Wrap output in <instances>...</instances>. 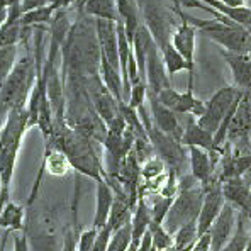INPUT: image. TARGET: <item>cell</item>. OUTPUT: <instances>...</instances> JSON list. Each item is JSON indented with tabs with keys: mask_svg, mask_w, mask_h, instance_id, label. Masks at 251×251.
Here are the masks:
<instances>
[{
	"mask_svg": "<svg viewBox=\"0 0 251 251\" xmlns=\"http://www.w3.org/2000/svg\"><path fill=\"white\" fill-rule=\"evenodd\" d=\"M27 107L12 109L0 127V210L10 199V183L19 156L22 138L29 131Z\"/></svg>",
	"mask_w": 251,
	"mask_h": 251,
	"instance_id": "obj_1",
	"label": "cell"
},
{
	"mask_svg": "<svg viewBox=\"0 0 251 251\" xmlns=\"http://www.w3.org/2000/svg\"><path fill=\"white\" fill-rule=\"evenodd\" d=\"M36 80H38V68H36L34 51L27 50V53L17 60L12 73L0 88V121L2 123L12 109L27 107Z\"/></svg>",
	"mask_w": 251,
	"mask_h": 251,
	"instance_id": "obj_2",
	"label": "cell"
},
{
	"mask_svg": "<svg viewBox=\"0 0 251 251\" xmlns=\"http://www.w3.org/2000/svg\"><path fill=\"white\" fill-rule=\"evenodd\" d=\"M204 188L192 173L178 176V194L165 217L163 227L170 234H175L187 223L199 219L204 204Z\"/></svg>",
	"mask_w": 251,
	"mask_h": 251,
	"instance_id": "obj_3",
	"label": "cell"
},
{
	"mask_svg": "<svg viewBox=\"0 0 251 251\" xmlns=\"http://www.w3.org/2000/svg\"><path fill=\"white\" fill-rule=\"evenodd\" d=\"M138 114L143 121V126H145L148 138H150V143L154 150V154L167 165L168 170L175 172L176 175H185L187 168H190V158H188L185 146L180 141L173 139L172 136L161 132L156 126L153 124V119L148 114L146 107H139Z\"/></svg>",
	"mask_w": 251,
	"mask_h": 251,
	"instance_id": "obj_4",
	"label": "cell"
},
{
	"mask_svg": "<svg viewBox=\"0 0 251 251\" xmlns=\"http://www.w3.org/2000/svg\"><path fill=\"white\" fill-rule=\"evenodd\" d=\"M27 224L24 232L27 234L31 251H61L63 234L58 216L50 209L32 210L27 207Z\"/></svg>",
	"mask_w": 251,
	"mask_h": 251,
	"instance_id": "obj_5",
	"label": "cell"
},
{
	"mask_svg": "<svg viewBox=\"0 0 251 251\" xmlns=\"http://www.w3.org/2000/svg\"><path fill=\"white\" fill-rule=\"evenodd\" d=\"M185 19L194 25L195 29L205 32L214 43L221 44L226 51L238 54H248L250 31L238 24H223L216 19H199L183 12Z\"/></svg>",
	"mask_w": 251,
	"mask_h": 251,
	"instance_id": "obj_6",
	"label": "cell"
},
{
	"mask_svg": "<svg viewBox=\"0 0 251 251\" xmlns=\"http://www.w3.org/2000/svg\"><path fill=\"white\" fill-rule=\"evenodd\" d=\"M243 92L236 87H224L221 90H217L216 94L207 100L205 104V112L197 119V124L202 129H205L212 136H216L217 129H219L221 123L224 121V117L227 116V112L231 110V107L241 99Z\"/></svg>",
	"mask_w": 251,
	"mask_h": 251,
	"instance_id": "obj_7",
	"label": "cell"
},
{
	"mask_svg": "<svg viewBox=\"0 0 251 251\" xmlns=\"http://www.w3.org/2000/svg\"><path fill=\"white\" fill-rule=\"evenodd\" d=\"M143 16H145V24L150 29L158 50L163 53L172 44V25L173 22L170 19L167 7L161 0H141Z\"/></svg>",
	"mask_w": 251,
	"mask_h": 251,
	"instance_id": "obj_8",
	"label": "cell"
},
{
	"mask_svg": "<svg viewBox=\"0 0 251 251\" xmlns=\"http://www.w3.org/2000/svg\"><path fill=\"white\" fill-rule=\"evenodd\" d=\"M87 92L95 112L104 121L105 126L112 124L121 116L119 100L109 92V88L102 82L100 75L87 76Z\"/></svg>",
	"mask_w": 251,
	"mask_h": 251,
	"instance_id": "obj_9",
	"label": "cell"
},
{
	"mask_svg": "<svg viewBox=\"0 0 251 251\" xmlns=\"http://www.w3.org/2000/svg\"><path fill=\"white\" fill-rule=\"evenodd\" d=\"M173 12L180 17V25L175 29L172 36V44L175 46V50L178 51L183 56V60L188 65V87L194 88V73H195V63H194V53H195V36H197V29L190 24L185 16H183V10L180 9V3L176 2V5L173 7Z\"/></svg>",
	"mask_w": 251,
	"mask_h": 251,
	"instance_id": "obj_10",
	"label": "cell"
},
{
	"mask_svg": "<svg viewBox=\"0 0 251 251\" xmlns=\"http://www.w3.org/2000/svg\"><path fill=\"white\" fill-rule=\"evenodd\" d=\"M204 188V204H202V210L199 214L197 219V227H199V236L207 234L212 227L214 221L217 219V216L221 214L226 199L223 194V182H221L219 175H216L212 180L207 183Z\"/></svg>",
	"mask_w": 251,
	"mask_h": 251,
	"instance_id": "obj_11",
	"label": "cell"
},
{
	"mask_svg": "<svg viewBox=\"0 0 251 251\" xmlns=\"http://www.w3.org/2000/svg\"><path fill=\"white\" fill-rule=\"evenodd\" d=\"M251 134V92H243L241 100L236 107L234 117L227 131V143L234 146V153L241 154L243 148L248 145Z\"/></svg>",
	"mask_w": 251,
	"mask_h": 251,
	"instance_id": "obj_12",
	"label": "cell"
},
{
	"mask_svg": "<svg viewBox=\"0 0 251 251\" xmlns=\"http://www.w3.org/2000/svg\"><path fill=\"white\" fill-rule=\"evenodd\" d=\"M148 102H150V110H151V119L153 124L160 129L161 132L172 136L173 139L182 143L183 138V126L178 121V114H175L172 109L165 107L158 100V97L154 94H151L148 90Z\"/></svg>",
	"mask_w": 251,
	"mask_h": 251,
	"instance_id": "obj_13",
	"label": "cell"
},
{
	"mask_svg": "<svg viewBox=\"0 0 251 251\" xmlns=\"http://www.w3.org/2000/svg\"><path fill=\"white\" fill-rule=\"evenodd\" d=\"M146 87L151 94L160 95L163 90H167L172 85H170V76L167 72V66H165L163 56H161V51L158 50L156 43L151 46L150 53H148L146 60Z\"/></svg>",
	"mask_w": 251,
	"mask_h": 251,
	"instance_id": "obj_14",
	"label": "cell"
},
{
	"mask_svg": "<svg viewBox=\"0 0 251 251\" xmlns=\"http://www.w3.org/2000/svg\"><path fill=\"white\" fill-rule=\"evenodd\" d=\"M236 221H238V212L231 204L226 202L209 231L212 251H221L227 245V241L232 238V234L236 231Z\"/></svg>",
	"mask_w": 251,
	"mask_h": 251,
	"instance_id": "obj_15",
	"label": "cell"
},
{
	"mask_svg": "<svg viewBox=\"0 0 251 251\" xmlns=\"http://www.w3.org/2000/svg\"><path fill=\"white\" fill-rule=\"evenodd\" d=\"M95 31H97V39H99V46H100L102 58H105L114 68L121 72L117 22L95 19Z\"/></svg>",
	"mask_w": 251,
	"mask_h": 251,
	"instance_id": "obj_16",
	"label": "cell"
},
{
	"mask_svg": "<svg viewBox=\"0 0 251 251\" xmlns=\"http://www.w3.org/2000/svg\"><path fill=\"white\" fill-rule=\"evenodd\" d=\"M223 194L227 204H231L238 212H243L251 221V188L245 176H236L223 182Z\"/></svg>",
	"mask_w": 251,
	"mask_h": 251,
	"instance_id": "obj_17",
	"label": "cell"
},
{
	"mask_svg": "<svg viewBox=\"0 0 251 251\" xmlns=\"http://www.w3.org/2000/svg\"><path fill=\"white\" fill-rule=\"evenodd\" d=\"M221 54L232 73L234 87L241 92H251V58L248 54L229 53L226 50H221Z\"/></svg>",
	"mask_w": 251,
	"mask_h": 251,
	"instance_id": "obj_18",
	"label": "cell"
},
{
	"mask_svg": "<svg viewBox=\"0 0 251 251\" xmlns=\"http://www.w3.org/2000/svg\"><path fill=\"white\" fill-rule=\"evenodd\" d=\"M187 150L188 158H190V173L201 182L202 187H205L217 175L212 160H210V153L197 146H190Z\"/></svg>",
	"mask_w": 251,
	"mask_h": 251,
	"instance_id": "obj_19",
	"label": "cell"
},
{
	"mask_svg": "<svg viewBox=\"0 0 251 251\" xmlns=\"http://www.w3.org/2000/svg\"><path fill=\"white\" fill-rule=\"evenodd\" d=\"M95 197H97V201H95V214L92 226L100 231L109 223L110 209H112L114 201H116V194H114L112 187L105 180H102V182H97V194H95Z\"/></svg>",
	"mask_w": 251,
	"mask_h": 251,
	"instance_id": "obj_20",
	"label": "cell"
},
{
	"mask_svg": "<svg viewBox=\"0 0 251 251\" xmlns=\"http://www.w3.org/2000/svg\"><path fill=\"white\" fill-rule=\"evenodd\" d=\"M154 44V39L151 36L150 29L146 27L145 22H141V25L136 31L134 38H132V53H134V58L138 61L139 66V73H141V78H146V60H148V53H150L151 46Z\"/></svg>",
	"mask_w": 251,
	"mask_h": 251,
	"instance_id": "obj_21",
	"label": "cell"
},
{
	"mask_svg": "<svg viewBox=\"0 0 251 251\" xmlns=\"http://www.w3.org/2000/svg\"><path fill=\"white\" fill-rule=\"evenodd\" d=\"M182 145L185 148L197 146L210 153V151H214V136L205 131V129H202L201 126L197 124V119L192 117V119H188L187 124L183 126Z\"/></svg>",
	"mask_w": 251,
	"mask_h": 251,
	"instance_id": "obj_22",
	"label": "cell"
},
{
	"mask_svg": "<svg viewBox=\"0 0 251 251\" xmlns=\"http://www.w3.org/2000/svg\"><path fill=\"white\" fill-rule=\"evenodd\" d=\"M25 209L22 205L16 204L14 201H9L0 210V227L12 232H24L25 229Z\"/></svg>",
	"mask_w": 251,
	"mask_h": 251,
	"instance_id": "obj_23",
	"label": "cell"
},
{
	"mask_svg": "<svg viewBox=\"0 0 251 251\" xmlns=\"http://www.w3.org/2000/svg\"><path fill=\"white\" fill-rule=\"evenodd\" d=\"M116 3H117V12H119V19L124 24L129 43L132 44V38H134L138 27L141 25L138 2L136 0H116Z\"/></svg>",
	"mask_w": 251,
	"mask_h": 251,
	"instance_id": "obj_24",
	"label": "cell"
},
{
	"mask_svg": "<svg viewBox=\"0 0 251 251\" xmlns=\"http://www.w3.org/2000/svg\"><path fill=\"white\" fill-rule=\"evenodd\" d=\"M151 207L146 204L145 197H139L138 204H136L134 210H132V219H131V226H132V241H141L143 236L150 231L151 226Z\"/></svg>",
	"mask_w": 251,
	"mask_h": 251,
	"instance_id": "obj_25",
	"label": "cell"
},
{
	"mask_svg": "<svg viewBox=\"0 0 251 251\" xmlns=\"http://www.w3.org/2000/svg\"><path fill=\"white\" fill-rule=\"evenodd\" d=\"M83 12L88 17L102 21L119 22V12H117L116 0H85Z\"/></svg>",
	"mask_w": 251,
	"mask_h": 251,
	"instance_id": "obj_26",
	"label": "cell"
},
{
	"mask_svg": "<svg viewBox=\"0 0 251 251\" xmlns=\"http://www.w3.org/2000/svg\"><path fill=\"white\" fill-rule=\"evenodd\" d=\"M202 3L212 7L214 10H217L219 14L226 16L227 19H231L232 22H236L238 25L245 27L246 31L251 32V7H239V9H231V7H226L219 2V0H201Z\"/></svg>",
	"mask_w": 251,
	"mask_h": 251,
	"instance_id": "obj_27",
	"label": "cell"
},
{
	"mask_svg": "<svg viewBox=\"0 0 251 251\" xmlns=\"http://www.w3.org/2000/svg\"><path fill=\"white\" fill-rule=\"evenodd\" d=\"M131 219H132V207H131V204H129V199L116 195V201H114V205H112V209H110L107 226L112 229V232H116V231H119L121 227H124L126 224L131 223Z\"/></svg>",
	"mask_w": 251,
	"mask_h": 251,
	"instance_id": "obj_28",
	"label": "cell"
},
{
	"mask_svg": "<svg viewBox=\"0 0 251 251\" xmlns=\"http://www.w3.org/2000/svg\"><path fill=\"white\" fill-rule=\"evenodd\" d=\"M99 75H100L102 82H104L105 87L109 88L110 94H112L119 102H124V97H123V90H124V88H123V76H121L119 70L114 68V66L110 65L105 58H100V72H99Z\"/></svg>",
	"mask_w": 251,
	"mask_h": 251,
	"instance_id": "obj_29",
	"label": "cell"
},
{
	"mask_svg": "<svg viewBox=\"0 0 251 251\" xmlns=\"http://www.w3.org/2000/svg\"><path fill=\"white\" fill-rule=\"evenodd\" d=\"M199 238H201V236H199L197 221L187 223L185 226H182L175 234H173V239H175L173 248L176 251H192V248L195 246V243H197Z\"/></svg>",
	"mask_w": 251,
	"mask_h": 251,
	"instance_id": "obj_30",
	"label": "cell"
},
{
	"mask_svg": "<svg viewBox=\"0 0 251 251\" xmlns=\"http://www.w3.org/2000/svg\"><path fill=\"white\" fill-rule=\"evenodd\" d=\"M246 221H250L243 212H238V221H236V231L232 234V238L227 241V245L224 246L221 251H245L246 245H248L251 234L246 231Z\"/></svg>",
	"mask_w": 251,
	"mask_h": 251,
	"instance_id": "obj_31",
	"label": "cell"
},
{
	"mask_svg": "<svg viewBox=\"0 0 251 251\" xmlns=\"http://www.w3.org/2000/svg\"><path fill=\"white\" fill-rule=\"evenodd\" d=\"M56 12V9L51 5H46V7H39V9H34V10H29V12H24L21 17V25L22 27H38V25H44L48 22L53 21V16Z\"/></svg>",
	"mask_w": 251,
	"mask_h": 251,
	"instance_id": "obj_32",
	"label": "cell"
},
{
	"mask_svg": "<svg viewBox=\"0 0 251 251\" xmlns=\"http://www.w3.org/2000/svg\"><path fill=\"white\" fill-rule=\"evenodd\" d=\"M16 63H17V44L5 46L0 50V88L7 82V78L12 73Z\"/></svg>",
	"mask_w": 251,
	"mask_h": 251,
	"instance_id": "obj_33",
	"label": "cell"
},
{
	"mask_svg": "<svg viewBox=\"0 0 251 251\" xmlns=\"http://www.w3.org/2000/svg\"><path fill=\"white\" fill-rule=\"evenodd\" d=\"M161 56H163L165 66H167L168 76L175 75V73H178V72H183V70H187V72H188L187 61L183 60L182 54L175 50V46H173V44H170L167 50L161 53Z\"/></svg>",
	"mask_w": 251,
	"mask_h": 251,
	"instance_id": "obj_34",
	"label": "cell"
},
{
	"mask_svg": "<svg viewBox=\"0 0 251 251\" xmlns=\"http://www.w3.org/2000/svg\"><path fill=\"white\" fill-rule=\"evenodd\" d=\"M150 232H151V238H153V246L158 251H167L170 248H173V245H175L173 234H170L161 224H154L151 221Z\"/></svg>",
	"mask_w": 251,
	"mask_h": 251,
	"instance_id": "obj_35",
	"label": "cell"
},
{
	"mask_svg": "<svg viewBox=\"0 0 251 251\" xmlns=\"http://www.w3.org/2000/svg\"><path fill=\"white\" fill-rule=\"evenodd\" d=\"M132 241V226L131 223L126 224L124 227H121L119 231L112 232V238L109 241L107 251H127Z\"/></svg>",
	"mask_w": 251,
	"mask_h": 251,
	"instance_id": "obj_36",
	"label": "cell"
},
{
	"mask_svg": "<svg viewBox=\"0 0 251 251\" xmlns=\"http://www.w3.org/2000/svg\"><path fill=\"white\" fill-rule=\"evenodd\" d=\"M175 197H165V195H160L153 201V205H151V217H153L154 224H161L163 226L165 217H167L170 207H172Z\"/></svg>",
	"mask_w": 251,
	"mask_h": 251,
	"instance_id": "obj_37",
	"label": "cell"
},
{
	"mask_svg": "<svg viewBox=\"0 0 251 251\" xmlns=\"http://www.w3.org/2000/svg\"><path fill=\"white\" fill-rule=\"evenodd\" d=\"M165 170H168L167 165L158 156H154L141 167V176L146 182H154V180L161 178V176L165 175Z\"/></svg>",
	"mask_w": 251,
	"mask_h": 251,
	"instance_id": "obj_38",
	"label": "cell"
},
{
	"mask_svg": "<svg viewBox=\"0 0 251 251\" xmlns=\"http://www.w3.org/2000/svg\"><path fill=\"white\" fill-rule=\"evenodd\" d=\"M146 100H148V87H146V83L143 82V83L134 85V87L131 88V95H129V100L126 102V104L138 110L139 107L145 105Z\"/></svg>",
	"mask_w": 251,
	"mask_h": 251,
	"instance_id": "obj_39",
	"label": "cell"
},
{
	"mask_svg": "<svg viewBox=\"0 0 251 251\" xmlns=\"http://www.w3.org/2000/svg\"><path fill=\"white\" fill-rule=\"evenodd\" d=\"M99 236V229L92 226L90 229H85L80 232L78 236V246H76V251H92L95 246V241H97Z\"/></svg>",
	"mask_w": 251,
	"mask_h": 251,
	"instance_id": "obj_40",
	"label": "cell"
},
{
	"mask_svg": "<svg viewBox=\"0 0 251 251\" xmlns=\"http://www.w3.org/2000/svg\"><path fill=\"white\" fill-rule=\"evenodd\" d=\"M78 231H76V223L73 226L66 227L65 234H63V246L61 251H76L78 246Z\"/></svg>",
	"mask_w": 251,
	"mask_h": 251,
	"instance_id": "obj_41",
	"label": "cell"
},
{
	"mask_svg": "<svg viewBox=\"0 0 251 251\" xmlns=\"http://www.w3.org/2000/svg\"><path fill=\"white\" fill-rule=\"evenodd\" d=\"M158 100L161 102L165 107H168V109H172L173 112L176 110V107H178V102H180V92H176L175 88H167V90H163L160 95H156Z\"/></svg>",
	"mask_w": 251,
	"mask_h": 251,
	"instance_id": "obj_42",
	"label": "cell"
},
{
	"mask_svg": "<svg viewBox=\"0 0 251 251\" xmlns=\"http://www.w3.org/2000/svg\"><path fill=\"white\" fill-rule=\"evenodd\" d=\"M14 251H31L25 232H14Z\"/></svg>",
	"mask_w": 251,
	"mask_h": 251,
	"instance_id": "obj_43",
	"label": "cell"
},
{
	"mask_svg": "<svg viewBox=\"0 0 251 251\" xmlns=\"http://www.w3.org/2000/svg\"><path fill=\"white\" fill-rule=\"evenodd\" d=\"M53 2H54V0H22L21 9H22V14H24V12H29V10L39 9V7L51 5Z\"/></svg>",
	"mask_w": 251,
	"mask_h": 251,
	"instance_id": "obj_44",
	"label": "cell"
},
{
	"mask_svg": "<svg viewBox=\"0 0 251 251\" xmlns=\"http://www.w3.org/2000/svg\"><path fill=\"white\" fill-rule=\"evenodd\" d=\"M192 251H212V246H210V234L201 236V238L197 239V243H195V246L192 248Z\"/></svg>",
	"mask_w": 251,
	"mask_h": 251,
	"instance_id": "obj_45",
	"label": "cell"
},
{
	"mask_svg": "<svg viewBox=\"0 0 251 251\" xmlns=\"http://www.w3.org/2000/svg\"><path fill=\"white\" fill-rule=\"evenodd\" d=\"M223 5L231 7V9H239V7L248 5V0H219Z\"/></svg>",
	"mask_w": 251,
	"mask_h": 251,
	"instance_id": "obj_46",
	"label": "cell"
},
{
	"mask_svg": "<svg viewBox=\"0 0 251 251\" xmlns=\"http://www.w3.org/2000/svg\"><path fill=\"white\" fill-rule=\"evenodd\" d=\"M7 19H9V7H0V29L3 27Z\"/></svg>",
	"mask_w": 251,
	"mask_h": 251,
	"instance_id": "obj_47",
	"label": "cell"
},
{
	"mask_svg": "<svg viewBox=\"0 0 251 251\" xmlns=\"http://www.w3.org/2000/svg\"><path fill=\"white\" fill-rule=\"evenodd\" d=\"M248 56L251 58V32H250V43H248Z\"/></svg>",
	"mask_w": 251,
	"mask_h": 251,
	"instance_id": "obj_48",
	"label": "cell"
},
{
	"mask_svg": "<svg viewBox=\"0 0 251 251\" xmlns=\"http://www.w3.org/2000/svg\"><path fill=\"white\" fill-rule=\"evenodd\" d=\"M245 251H251V238H250L248 245H246V250H245Z\"/></svg>",
	"mask_w": 251,
	"mask_h": 251,
	"instance_id": "obj_49",
	"label": "cell"
},
{
	"mask_svg": "<svg viewBox=\"0 0 251 251\" xmlns=\"http://www.w3.org/2000/svg\"><path fill=\"white\" fill-rule=\"evenodd\" d=\"M248 3H250V7H251V0H248Z\"/></svg>",
	"mask_w": 251,
	"mask_h": 251,
	"instance_id": "obj_50",
	"label": "cell"
},
{
	"mask_svg": "<svg viewBox=\"0 0 251 251\" xmlns=\"http://www.w3.org/2000/svg\"><path fill=\"white\" fill-rule=\"evenodd\" d=\"M250 188H251V183H250Z\"/></svg>",
	"mask_w": 251,
	"mask_h": 251,
	"instance_id": "obj_51",
	"label": "cell"
}]
</instances>
